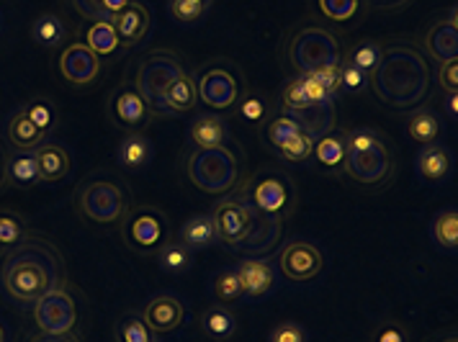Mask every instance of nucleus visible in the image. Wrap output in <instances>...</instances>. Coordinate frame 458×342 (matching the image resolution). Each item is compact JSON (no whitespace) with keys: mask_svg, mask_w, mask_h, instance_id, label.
<instances>
[{"mask_svg":"<svg viewBox=\"0 0 458 342\" xmlns=\"http://www.w3.org/2000/svg\"><path fill=\"white\" fill-rule=\"evenodd\" d=\"M181 242L188 250H201L216 242V232H214V221L208 214H196L188 219L181 227Z\"/></svg>","mask_w":458,"mask_h":342,"instance_id":"nucleus-30","label":"nucleus"},{"mask_svg":"<svg viewBox=\"0 0 458 342\" xmlns=\"http://www.w3.org/2000/svg\"><path fill=\"white\" fill-rule=\"evenodd\" d=\"M23 108H26L29 119L47 134H49V129H55V124H57V108L52 106L47 98H37V101H31L29 106Z\"/></svg>","mask_w":458,"mask_h":342,"instance_id":"nucleus-43","label":"nucleus"},{"mask_svg":"<svg viewBox=\"0 0 458 342\" xmlns=\"http://www.w3.org/2000/svg\"><path fill=\"white\" fill-rule=\"evenodd\" d=\"M214 294L222 304H232L242 296V286H240V279H237V271H225L219 273L216 280H214Z\"/></svg>","mask_w":458,"mask_h":342,"instance_id":"nucleus-44","label":"nucleus"},{"mask_svg":"<svg viewBox=\"0 0 458 342\" xmlns=\"http://www.w3.org/2000/svg\"><path fill=\"white\" fill-rule=\"evenodd\" d=\"M286 116H292L301 131H307L314 142L337 131V106L335 98H325L317 104H307L301 108H284Z\"/></svg>","mask_w":458,"mask_h":342,"instance_id":"nucleus-17","label":"nucleus"},{"mask_svg":"<svg viewBox=\"0 0 458 342\" xmlns=\"http://www.w3.org/2000/svg\"><path fill=\"white\" fill-rule=\"evenodd\" d=\"M422 49H425V54H430V60L440 64L458 60L456 13L451 19H440L428 26V31L422 37Z\"/></svg>","mask_w":458,"mask_h":342,"instance_id":"nucleus-19","label":"nucleus"},{"mask_svg":"<svg viewBox=\"0 0 458 342\" xmlns=\"http://www.w3.org/2000/svg\"><path fill=\"white\" fill-rule=\"evenodd\" d=\"M5 180L21 188L37 186L42 180L34 150H16L11 157H5Z\"/></svg>","mask_w":458,"mask_h":342,"instance_id":"nucleus-24","label":"nucleus"},{"mask_svg":"<svg viewBox=\"0 0 458 342\" xmlns=\"http://www.w3.org/2000/svg\"><path fill=\"white\" fill-rule=\"evenodd\" d=\"M67 283L63 253L44 237H26L16 247L3 253L0 286L19 304H34L47 291Z\"/></svg>","mask_w":458,"mask_h":342,"instance_id":"nucleus-2","label":"nucleus"},{"mask_svg":"<svg viewBox=\"0 0 458 342\" xmlns=\"http://www.w3.org/2000/svg\"><path fill=\"white\" fill-rule=\"evenodd\" d=\"M60 75L72 88H88L93 86L101 78V57L88 46L85 42H70L60 52Z\"/></svg>","mask_w":458,"mask_h":342,"instance_id":"nucleus-13","label":"nucleus"},{"mask_svg":"<svg viewBox=\"0 0 458 342\" xmlns=\"http://www.w3.org/2000/svg\"><path fill=\"white\" fill-rule=\"evenodd\" d=\"M340 75H343V88H348V90H358V88L363 86V80H366V75L360 70L351 67L348 63L340 64Z\"/></svg>","mask_w":458,"mask_h":342,"instance_id":"nucleus-52","label":"nucleus"},{"mask_svg":"<svg viewBox=\"0 0 458 342\" xmlns=\"http://www.w3.org/2000/svg\"><path fill=\"white\" fill-rule=\"evenodd\" d=\"M5 137L13 145V150H37V147H42L44 142H47V131H42V129L29 119L26 108H19L8 119Z\"/></svg>","mask_w":458,"mask_h":342,"instance_id":"nucleus-22","label":"nucleus"},{"mask_svg":"<svg viewBox=\"0 0 458 342\" xmlns=\"http://www.w3.org/2000/svg\"><path fill=\"white\" fill-rule=\"evenodd\" d=\"M208 216L214 221L216 239L225 242L227 247H234L242 239V235H245V227H248V206H245V201L237 193L222 196L214 204V209H211Z\"/></svg>","mask_w":458,"mask_h":342,"instance_id":"nucleus-15","label":"nucleus"},{"mask_svg":"<svg viewBox=\"0 0 458 342\" xmlns=\"http://www.w3.org/2000/svg\"><path fill=\"white\" fill-rule=\"evenodd\" d=\"M34 324L47 335H72L78 327V301L70 286L63 283L34 301Z\"/></svg>","mask_w":458,"mask_h":342,"instance_id":"nucleus-11","label":"nucleus"},{"mask_svg":"<svg viewBox=\"0 0 458 342\" xmlns=\"http://www.w3.org/2000/svg\"><path fill=\"white\" fill-rule=\"evenodd\" d=\"M193 80H196L199 101L219 113H227L232 108L240 106V101L245 96V75L229 60H214V63L204 64Z\"/></svg>","mask_w":458,"mask_h":342,"instance_id":"nucleus-7","label":"nucleus"},{"mask_svg":"<svg viewBox=\"0 0 458 342\" xmlns=\"http://www.w3.org/2000/svg\"><path fill=\"white\" fill-rule=\"evenodd\" d=\"M237 196H240V193H237ZM240 198H242V196H240ZM242 201H245V198H242ZM245 206H248V227H245L242 239H240L232 250L242 257H268L273 250H276V245L281 242L286 216L263 214V212L252 209L248 201H245Z\"/></svg>","mask_w":458,"mask_h":342,"instance_id":"nucleus-12","label":"nucleus"},{"mask_svg":"<svg viewBox=\"0 0 458 342\" xmlns=\"http://www.w3.org/2000/svg\"><path fill=\"white\" fill-rule=\"evenodd\" d=\"M108 119L114 121V127L131 134V131H142L149 127L152 113L142 101V96L134 90V86H119L108 101Z\"/></svg>","mask_w":458,"mask_h":342,"instance_id":"nucleus-14","label":"nucleus"},{"mask_svg":"<svg viewBox=\"0 0 458 342\" xmlns=\"http://www.w3.org/2000/svg\"><path fill=\"white\" fill-rule=\"evenodd\" d=\"M433 235H436L437 245L456 253L458 247V212L456 209H445L436 216L433 221Z\"/></svg>","mask_w":458,"mask_h":342,"instance_id":"nucleus-39","label":"nucleus"},{"mask_svg":"<svg viewBox=\"0 0 458 342\" xmlns=\"http://www.w3.org/2000/svg\"><path fill=\"white\" fill-rule=\"evenodd\" d=\"M407 131H410V137H412L415 142H420V145H433L437 139V134H440V124H437L433 111L422 108V111H415V113L410 116Z\"/></svg>","mask_w":458,"mask_h":342,"instance_id":"nucleus-37","label":"nucleus"},{"mask_svg":"<svg viewBox=\"0 0 458 342\" xmlns=\"http://www.w3.org/2000/svg\"><path fill=\"white\" fill-rule=\"evenodd\" d=\"M191 3H204V5H211V0H191Z\"/></svg>","mask_w":458,"mask_h":342,"instance_id":"nucleus-59","label":"nucleus"},{"mask_svg":"<svg viewBox=\"0 0 458 342\" xmlns=\"http://www.w3.org/2000/svg\"><path fill=\"white\" fill-rule=\"evenodd\" d=\"M155 335L147 327L140 312H126L122 320L116 321V342H152Z\"/></svg>","mask_w":458,"mask_h":342,"instance_id":"nucleus-36","label":"nucleus"},{"mask_svg":"<svg viewBox=\"0 0 458 342\" xmlns=\"http://www.w3.org/2000/svg\"><path fill=\"white\" fill-rule=\"evenodd\" d=\"M111 26L119 37V46H137L149 34L152 16L142 0H129L111 16Z\"/></svg>","mask_w":458,"mask_h":342,"instance_id":"nucleus-18","label":"nucleus"},{"mask_svg":"<svg viewBox=\"0 0 458 342\" xmlns=\"http://www.w3.org/2000/svg\"><path fill=\"white\" fill-rule=\"evenodd\" d=\"M142 320L152 329V335H165V332H173V329H178L183 324L186 309L175 296H157L145 306Z\"/></svg>","mask_w":458,"mask_h":342,"instance_id":"nucleus-21","label":"nucleus"},{"mask_svg":"<svg viewBox=\"0 0 458 342\" xmlns=\"http://www.w3.org/2000/svg\"><path fill=\"white\" fill-rule=\"evenodd\" d=\"M199 104V93H196V80L191 72H183L173 86L165 90V108L170 116L188 113Z\"/></svg>","mask_w":458,"mask_h":342,"instance_id":"nucleus-28","label":"nucleus"},{"mask_svg":"<svg viewBox=\"0 0 458 342\" xmlns=\"http://www.w3.org/2000/svg\"><path fill=\"white\" fill-rule=\"evenodd\" d=\"M85 44L98 54V57H111L119 49V37L114 31L111 21H96L88 34H85Z\"/></svg>","mask_w":458,"mask_h":342,"instance_id":"nucleus-35","label":"nucleus"},{"mask_svg":"<svg viewBox=\"0 0 458 342\" xmlns=\"http://www.w3.org/2000/svg\"><path fill=\"white\" fill-rule=\"evenodd\" d=\"M240 196L250 204L252 209L263 214L289 216L296 198V186L292 175L281 171H260L240 188Z\"/></svg>","mask_w":458,"mask_h":342,"instance_id":"nucleus-9","label":"nucleus"},{"mask_svg":"<svg viewBox=\"0 0 458 342\" xmlns=\"http://www.w3.org/2000/svg\"><path fill=\"white\" fill-rule=\"evenodd\" d=\"M343 172L363 188H384L394 178V152L376 129H355L345 134Z\"/></svg>","mask_w":458,"mask_h":342,"instance_id":"nucleus-3","label":"nucleus"},{"mask_svg":"<svg viewBox=\"0 0 458 342\" xmlns=\"http://www.w3.org/2000/svg\"><path fill=\"white\" fill-rule=\"evenodd\" d=\"M183 72H188L183 67V60L170 49H155V52H147L137 60L131 86L142 96V101L147 104L152 116H170L165 108V90Z\"/></svg>","mask_w":458,"mask_h":342,"instance_id":"nucleus-5","label":"nucleus"},{"mask_svg":"<svg viewBox=\"0 0 458 342\" xmlns=\"http://www.w3.org/2000/svg\"><path fill=\"white\" fill-rule=\"evenodd\" d=\"M240 111H242V116H245L248 121H260V119L266 116V106H263V101H260L258 96H245V98L240 101Z\"/></svg>","mask_w":458,"mask_h":342,"instance_id":"nucleus-50","label":"nucleus"},{"mask_svg":"<svg viewBox=\"0 0 458 342\" xmlns=\"http://www.w3.org/2000/svg\"><path fill=\"white\" fill-rule=\"evenodd\" d=\"M325 257L314 247L312 242H289L281 255H278V268L289 280H312L322 273Z\"/></svg>","mask_w":458,"mask_h":342,"instance_id":"nucleus-16","label":"nucleus"},{"mask_svg":"<svg viewBox=\"0 0 458 342\" xmlns=\"http://www.w3.org/2000/svg\"><path fill=\"white\" fill-rule=\"evenodd\" d=\"M0 342H5V329H3V324H0Z\"/></svg>","mask_w":458,"mask_h":342,"instance_id":"nucleus-58","label":"nucleus"},{"mask_svg":"<svg viewBox=\"0 0 458 342\" xmlns=\"http://www.w3.org/2000/svg\"><path fill=\"white\" fill-rule=\"evenodd\" d=\"M417 171L425 180H443L451 172V154L445 147L425 145L417 154Z\"/></svg>","mask_w":458,"mask_h":342,"instance_id":"nucleus-29","label":"nucleus"},{"mask_svg":"<svg viewBox=\"0 0 458 342\" xmlns=\"http://www.w3.org/2000/svg\"><path fill=\"white\" fill-rule=\"evenodd\" d=\"M299 131H301V129H299V124L293 121L292 116H286V113H278V116H273L271 121H268L266 137H268L271 147L281 150V147H284L289 139H293Z\"/></svg>","mask_w":458,"mask_h":342,"instance_id":"nucleus-40","label":"nucleus"},{"mask_svg":"<svg viewBox=\"0 0 458 342\" xmlns=\"http://www.w3.org/2000/svg\"><path fill=\"white\" fill-rule=\"evenodd\" d=\"M116 160L124 171H140L152 160V142L142 131H131L122 139V145L116 150Z\"/></svg>","mask_w":458,"mask_h":342,"instance_id":"nucleus-25","label":"nucleus"},{"mask_svg":"<svg viewBox=\"0 0 458 342\" xmlns=\"http://www.w3.org/2000/svg\"><path fill=\"white\" fill-rule=\"evenodd\" d=\"M5 183V152L0 147V186Z\"/></svg>","mask_w":458,"mask_h":342,"instance_id":"nucleus-56","label":"nucleus"},{"mask_svg":"<svg viewBox=\"0 0 458 342\" xmlns=\"http://www.w3.org/2000/svg\"><path fill=\"white\" fill-rule=\"evenodd\" d=\"M78 212L93 224H122L129 214V188L116 175H93L78 188L75 196Z\"/></svg>","mask_w":458,"mask_h":342,"instance_id":"nucleus-6","label":"nucleus"},{"mask_svg":"<svg viewBox=\"0 0 458 342\" xmlns=\"http://www.w3.org/2000/svg\"><path fill=\"white\" fill-rule=\"evenodd\" d=\"M188 180L208 196H229L240 186L242 178V163L237 152L229 150L227 145L211 147V150H196L186 160Z\"/></svg>","mask_w":458,"mask_h":342,"instance_id":"nucleus-4","label":"nucleus"},{"mask_svg":"<svg viewBox=\"0 0 458 342\" xmlns=\"http://www.w3.org/2000/svg\"><path fill=\"white\" fill-rule=\"evenodd\" d=\"M289 63L296 75H310L319 67L343 64V46L330 29L325 26H301L296 29L286 46Z\"/></svg>","mask_w":458,"mask_h":342,"instance_id":"nucleus-8","label":"nucleus"},{"mask_svg":"<svg viewBox=\"0 0 458 342\" xmlns=\"http://www.w3.org/2000/svg\"><path fill=\"white\" fill-rule=\"evenodd\" d=\"M152 342H157V340H152Z\"/></svg>","mask_w":458,"mask_h":342,"instance_id":"nucleus-60","label":"nucleus"},{"mask_svg":"<svg viewBox=\"0 0 458 342\" xmlns=\"http://www.w3.org/2000/svg\"><path fill=\"white\" fill-rule=\"evenodd\" d=\"M129 0H70L72 11L85 21H111V16L124 8Z\"/></svg>","mask_w":458,"mask_h":342,"instance_id":"nucleus-32","label":"nucleus"},{"mask_svg":"<svg viewBox=\"0 0 458 342\" xmlns=\"http://www.w3.org/2000/svg\"><path fill=\"white\" fill-rule=\"evenodd\" d=\"M67 34L64 29V21L57 16V13H42L37 21L31 23V39L42 46H55L60 44Z\"/></svg>","mask_w":458,"mask_h":342,"instance_id":"nucleus-34","label":"nucleus"},{"mask_svg":"<svg viewBox=\"0 0 458 342\" xmlns=\"http://www.w3.org/2000/svg\"><path fill=\"white\" fill-rule=\"evenodd\" d=\"M369 75L376 98L396 111H415L422 106L433 86L428 57L415 44L402 39L381 46L378 63Z\"/></svg>","mask_w":458,"mask_h":342,"instance_id":"nucleus-1","label":"nucleus"},{"mask_svg":"<svg viewBox=\"0 0 458 342\" xmlns=\"http://www.w3.org/2000/svg\"><path fill=\"white\" fill-rule=\"evenodd\" d=\"M237 279L242 286V296L248 299H260L271 294L276 283V271H273L268 257H242L237 265Z\"/></svg>","mask_w":458,"mask_h":342,"instance_id":"nucleus-20","label":"nucleus"},{"mask_svg":"<svg viewBox=\"0 0 458 342\" xmlns=\"http://www.w3.org/2000/svg\"><path fill=\"white\" fill-rule=\"evenodd\" d=\"M319 11L330 21H348L358 13V0H319Z\"/></svg>","mask_w":458,"mask_h":342,"instance_id":"nucleus-47","label":"nucleus"},{"mask_svg":"<svg viewBox=\"0 0 458 342\" xmlns=\"http://www.w3.org/2000/svg\"><path fill=\"white\" fill-rule=\"evenodd\" d=\"M374 342H407V332H404V327L389 321V324L378 327V332L374 335Z\"/></svg>","mask_w":458,"mask_h":342,"instance_id":"nucleus-51","label":"nucleus"},{"mask_svg":"<svg viewBox=\"0 0 458 342\" xmlns=\"http://www.w3.org/2000/svg\"><path fill=\"white\" fill-rule=\"evenodd\" d=\"M201 329L207 332L211 340L227 342L237 332V317L232 314V309H227V304L208 306L204 317H201Z\"/></svg>","mask_w":458,"mask_h":342,"instance_id":"nucleus-27","label":"nucleus"},{"mask_svg":"<svg viewBox=\"0 0 458 342\" xmlns=\"http://www.w3.org/2000/svg\"><path fill=\"white\" fill-rule=\"evenodd\" d=\"M37 154V165H39V178L44 183H55V180H63L70 172V154L60 145H47L34 150Z\"/></svg>","mask_w":458,"mask_h":342,"instance_id":"nucleus-26","label":"nucleus"},{"mask_svg":"<svg viewBox=\"0 0 458 342\" xmlns=\"http://www.w3.org/2000/svg\"><path fill=\"white\" fill-rule=\"evenodd\" d=\"M437 342H458L456 332H454V335H448V338H443V340H437Z\"/></svg>","mask_w":458,"mask_h":342,"instance_id":"nucleus-57","label":"nucleus"},{"mask_svg":"<svg viewBox=\"0 0 458 342\" xmlns=\"http://www.w3.org/2000/svg\"><path fill=\"white\" fill-rule=\"evenodd\" d=\"M278 152H281V157L289 160V163H304V160L312 157L314 139L307 131H299V134H296L293 139H289Z\"/></svg>","mask_w":458,"mask_h":342,"instance_id":"nucleus-42","label":"nucleus"},{"mask_svg":"<svg viewBox=\"0 0 458 342\" xmlns=\"http://www.w3.org/2000/svg\"><path fill=\"white\" fill-rule=\"evenodd\" d=\"M157 265L170 276H178V273H186L193 265V255L181 239H167L165 245L157 250Z\"/></svg>","mask_w":458,"mask_h":342,"instance_id":"nucleus-31","label":"nucleus"},{"mask_svg":"<svg viewBox=\"0 0 458 342\" xmlns=\"http://www.w3.org/2000/svg\"><path fill=\"white\" fill-rule=\"evenodd\" d=\"M208 5L204 3H191V0H167V11L173 13V19L181 23L199 21L207 13Z\"/></svg>","mask_w":458,"mask_h":342,"instance_id":"nucleus-46","label":"nucleus"},{"mask_svg":"<svg viewBox=\"0 0 458 342\" xmlns=\"http://www.w3.org/2000/svg\"><path fill=\"white\" fill-rule=\"evenodd\" d=\"M314 157L319 160V165L325 168H343V160H345V134H327L322 139L314 142Z\"/></svg>","mask_w":458,"mask_h":342,"instance_id":"nucleus-33","label":"nucleus"},{"mask_svg":"<svg viewBox=\"0 0 458 342\" xmlns=\"http://www.w3.org/2000/svg\"><path fill=\"white\" fill-rule=\"evenodd\" d=\"M310 78H312L317 86L322 88L330 98H335L340 90H343V75H340V64H330V67H319V70H314L310 72Z\"/></svg>","mask_w":458,"mask_h":342,"instance_id":"nucleus-45","label":"nucleus"},{"mask_svg":"<svg viewBox=\"0 0 458 342\" xmlns=\"http://www.w3.org/2000/svg\"><path fill=\"white\" fill-rule=\"evenodd\" d=\"M437 83L445 93H456L458 90V60H451V63L440 64L437 70Z\"/></svg>","mask_w":458,"mask_h":342,"instance_id":"nucleus-49","label":"nucleus"},{"mask_svg":"<svg viewBox=\"0 0 458 342\" xmlns=\"http://www.w3.org/2000/svg\"><path fill=\"white\" fill-rule=\"evenodd\" d=\"M268 342H307V329L299 321H281L273 327Z\"/></svg>","mask_w":458,"mask_h":342,"instance_id":"nucleus-48","label":"nucleus"},{"mask_svg":"<svg viewBox=\"0 0 458 342\" xmlns=\"http://www.w3.org/2000/svg\"><path fill=\"white\" fill-rule=\"evenodd\" d=\"M26 342H81V338L72 332V335H47V332H37L31 335Z\"/></svg>","mask_w":458,"mask_h":342,"instance_id":"nucleus-53","label":"nucleus"},{"mask_svg":"<svg viewBox=\"0 0 458 342\" xmlns=\"http://www.w3.org/2000/svg\"><path fill=\"white\" fill-rule=\"evenodd\" d=\"M124 242L140 255H157V250L170 239L167 216L155 206H137L129 209L122 221Z\"/></svg>","mask_w":458,"mask_h":342,"instance_id":"nucleus-10","label":"nucleus"},{"mask_svg":"<svg viewBox=\"0 0 458 342\" xmlns=\"http://www.w3.org/2000/svg\"><path fill=\"white\" fill-rule=\"evenodd\" d=\"M374 8H384V11H394L399 5H404L407 0H369Z\"/></svg>","mask_w":458,"mask_h":342,"instance_id":"nucleus-54","label":"nucleus"},{"mask_svg":"<svg viewBox=\"0 0 458 342\" xmlns=\"http://www.w3.org/2000/svg\"><path fill=\"white\" fill-rule=\"evenodd\" d=\"M378 54H381V44L369 39V42L355 44L353 49H351V54H348V60H343V63H348L355 70H360L363 75H369L376 67V63H378Z\"/></svg>","mask_w":458,"mask_h":342,"instance_id":"nucleus-41","label":"nucleus"},{"mask_svg":"<svg viewBox=\"0 0 458 342\" xmlns=\"http://www.w3.org/2000/svg\"><path fill=\"white\" fill-rule=\"evenodd\" d=\"M445 111H448V116H451V119H456L458 116V93H448V98H445Z\"/></svg>","mask_w":458,"mask_h":342,"instance_id":"nucleus-55","label":"nucleus"},{"mask_svg":"<svg viewBox=\"0 0 458 342\" xmlns=\"http://www.w3.org/2000/svg\"><path fill=\"white\" fill-rule=\"evenodd\" d=\"M229 131L225 119L219 113H201L196 116V121L191 124V142L199 150H211V147H222L227 145Z\"/></svg>","mask_w":458,"mask_h":342,"instance_id":"nucleus-23","label":"nucleus"},{"mask_svg":"<svg viewBox=\"0 0 458 342\" xmlns=\"http://www.w3.org/2000/svg\"><path fill=\"white\" fill-rule=\"evenodd\" d=\"M26 221L16 212H0V253H8L26 239Z\"/></svg>","mask_w":458,"mask_h":342,"instance_id":"nucleus-38","label":"nucleus"}]
</instances>
